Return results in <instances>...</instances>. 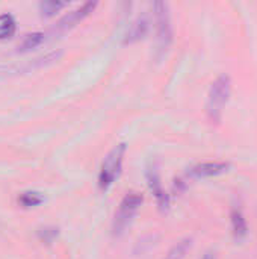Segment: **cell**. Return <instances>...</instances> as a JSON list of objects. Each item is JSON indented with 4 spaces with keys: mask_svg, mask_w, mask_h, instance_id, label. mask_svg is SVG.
<instances>
[{
    "mask_svg": "<svg viewBox=\"0 0 257 259\" xmlns=\"http://www.w3.org/2000/svg\"><path fill=\"white\" fill-rule=\"evenodd\" d=\"M17 30L15 18L11 14H2L0 15V39H8L14 36Z\"/></svg>",
    "mask_w": 257,
    "mask_h": 259,
    "instance_id": "8fae6325",
    "label": "cell"
},
{
    "mask_svg": "<svg viewBox=\"0 0 257 259\" xmlns=\"http://www.w3.org/2000/svg\"><path fill=\"white\" fill-rule=\"evenodd\" d=\"M148 20L145 17H139L136 18L130 27L127 29L126 35H124V44H133V42H138L141 39H144L148 33Z\"/></svg>",
    "mask_w": 257,
    "mask_h": 259,
    "instance_id": "ba28073f",
    "label": "cell"
},
{
    "mask_svg": "<svg viewBox=\"0 0 257 259\" xmlns=\"http://www.w3.org/2000/svg\"><path fill=\"white\" fill-rule=\"evenodd\" d=\"M147 184H148V188L151 191V194L155 196L156 199V203L158 206L162 209V211H167L170 208V196L167 194L162 182H161V175L158 171V167L153 164L147 168Z\"/></svg>",
    "mask_w": 257,
    "mask_h": 259,
    "instance_id": "5b68a950",
    "label": "cell"
},
{
    "mask_svg": "<svg viewBox=\"0 0 257 259\" xmlns=\"http://www.w3.org/2000/svg\"><path fill=\"white\" fill-rule=\"evenodd\" d=\"M126 152H127V146L121 143V144H117L103 159L100 171H98V188L101 191H108L120 178Z\"/></svg>",
    "mask_w": 257,
    "mask_h": 259,
    "instance_id": "7a4b0ae2",
    "label": "cell"
},
{
    "mask_svg": "<svg viewBox=\"0 0 257 259\" xmlns=\"http://www.w3.org/2000/svg\"><path fill=\"white\" fill-rule=\"evenodd\" d=\"M38 237L42 243H53V240L58 237V228H44L38 232Z\"/></svg>",
    "mask_w": 257,
    "mask_h": 259,
    "instance_id": "9a60e30c",
    "label": "cell"
},
{
    "mask_svg": "<svg viewBox=\"0 0 257 259\" xmlns=\"http://www.w3.org/2000/svg\"><path fill=\"white\" fill-rule=\"evenodd\" d=\"M153 11H155V20H156V46H158V52L162 55L167 52V49L170 47L173 41L170 6L165 2H155Z\"/></svg>",
    "mask_w": 257,
    "mask_h": 259,
    "instance_id": "3957f363",
    "label": "cell"
},
{
    "mask_svg": "<svg viewBox=\"0 0 257 259\" xmlns=\"http://www.w3.org/2000/svg\"><path fill=\"white\" fill-rule=\"evenodd\" d=\"M230 164L224 162V161H208V162H201L194 165L189 171L188 176L192 179H204V178H212V176H218L223 175L226 171H229Z\"/></svg>",
    "mask_w": 257,
    "mask_h": 259,
    "instance_id": "52a82bcc",
    "label": "cell"
},
{
    "mask_svg": "<svg viewBox=\"0 0 257 259\" xmlns=\"http://www.w3.org/2000/svg\"><path fill=\"white\" fill-rule=\"evenodd\" d=\"M230 222H232V231L236 240H244L248 234V225L244 217V212L239 206H233L230 212Z\"/></svg>",
    "mask_w": 257,
    "mask_h": 259,
    "instance_id": "9c48e42d",
    "label": "cell"
},
{
    "mask_svg": "<svg viewBox=\"0 0 257 259\" xmlns=\"http://www.w3.org/2000/svg\"><path fill=\"white\" fill-rule=\"evenodd\" d=\"M232 93V79L229 74H220L209 88L206 102V115L212 124H218L223 118L224 109Z\"/></svg>",
    "mask_w": 257,
    "mask_h": 259,
    "instance_id": "6da1fadb",
    "label": "cell"
},
{
    "mask_svg": "<svg viewBox=\"0 0 257 259\" xmlns=\"http://www.w3.org/2000/svg\"><path fill=\"white\" fill-rule=\"evenodd\" d=\"M189 247H191V241H189V240H185V241L176 244V246L168 252V255L165 256V259H183L185 258V255L188 253Z\"/></svg>",
    "mask_w": 257,
    "mask_h": 259,
    "instance_id": "5bb4252c",
    "label": "cell"
},
{
    "mask_svg": "<svg viewBox=\"0 0 257 259\" xmlns=\"http://www.w3.org/2000/svg\"><path fill=\"white\" fill-rule=\"evenodd\" d=\"M65 6H67L65 2H58V0H45V2H41L38 5L39 12H41L42 17H53L56 12H59Z\"/></svg>",
    "mask_w": 257,
    "mask_h": 259,
    "instance_id": "4fadbf2b",
    "label": "cell"
},
{
    "mask_svg": "<svg viewBox=\"0 0 257 259\" xmlns=\"http://www.w3.org/2000/svg\"><path fill=\"white\" fill-rule=\"evenodd\" d=\"M97 8V2H86L83 3L80 8H77L76 11L67 14L65 17H62L56 26H55V32H65L71 27H74L77 23H80L82 20H85L88 15H91V12Z\"/></svg>",
    "mask_w": 257,
    "mask_h": 259,
    "instance_id": "8992f818",
    "label": "cell"
},
{
    "mask_svg": "<svg viewBox=\"0 0 257 259\" xmlns=\"http://www.w3.org/2000/svg\"><path fill=\"white\" fill-rule=\"evenodd\" d=\"M142 202H144L142 194L135 193V191L127 193L123 197V200H121V203L118 206V211L115 214V219H114V228L112 229H114L115 235H121L126 231V228L130 225L132 219L138 212V209L142 205Z\"/></svg>",
    "mask_w": 257,
    "mask_h": 259,
    "instance_id": "277c9868",
    "label": "cell"
},
{
    "mask_svg": "<svg viewBox=\"0 0 257 259\" xmlns=\"http://www.w3.org/2000/svg\"><path fill=\"white\" fill-rule=\"evenodd\" d=\"M201 259H217V258H215V255H214V253H206V255H204Z\"/></svg>",
    "mask_w": 257,
    "mask_h": 259,
    "instance_id": "2e32d148",
    "label": "cell"
},
{
    "mask_svg": "<svg viewBox=\"0 0 257 259\" xmlns=\"http://www.w3.org/2000/svg\"><path fill=\"white\" fill-rule=\"evenodd\" d=\"M44 38H45V35L42 33V32H32V33H27L24 38H23V41L18 44V52H29V50H32V49H35V47H38V46H41L42 44V41H44Z\"/></svg>",
    "mask_w": 257,
    "mask_h": 259,
    "instance_id": "30bf717a",
    "label": "cell"
},
{
    "mask_svg": "<svg viewBox=\"0 0 257 259\" xmlns=\"http://www.w3.org/2000/svg\"><path fill=\"white\" fill-rule=\"evenodd\" d=\"M44 202V197L36 191H24L18 196V203L23 208H35Z\"/></svg>",
    "mask_w": 257,
    "mask_h": 259,
    "instance_id": "7c38bea8",
    "label": "cell"
}]
</instances>
